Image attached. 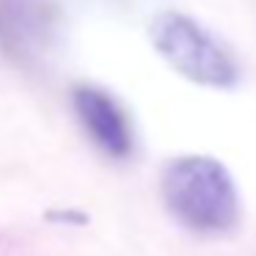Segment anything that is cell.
<instances>
[{
    "instance_id": "6da1fadb",
    "label": "cell",
    "mask_w": 256,
    "mask_h": 256,
    "mask_svg": "<svg viewBox=\"0 0 256 256\" xmlns=\"http://www.w3.org/2000/svg\"><path fill=\"white\" fill-rule=\"evenodd\" d=\"M162 201L184 228L206 237L226 234L240 220V193L228 168L206 154H182L162 171Z\"/></svg>"
},
{
    "instance_id": "7a4b0ae2",
    "label": "cell",
    "mask_w": 256,
    "mask_h": 256,
    "mask_svg": "<svg viewBox=\"0 0 256 256\" xmlns=\"http://www.w3.org/2000/svg\"><path fill=\"white\" fill-rule=\"evenodd\" d=\"M149 39L157 56L196 86L215 91L234 88L240 83V66L228 47L206 30L198 20L182 12H160L149 22Z\"/></svg>"
},
{
    "instance_id": "3957f363",
    "label": "cell",
    "mask_w": 256,
    "mask_h": 256,
    "mask_svg": "<svg viewBox=\"0 0 256 256\" xmlns=\"http://www.w3.org/2000/svg\"><path fill=\"white\" fill-rule=\"evenodd\" d=\"M72 108L80 127L91 144L110 160H127L135 152V130L127 110L118 105L113 94L96 86H74Z\"/></svg>"
}]
</instances>
